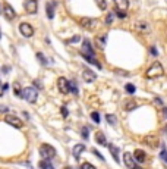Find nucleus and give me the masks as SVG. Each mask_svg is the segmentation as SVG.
<instances>
[{
	"instance_id": "obj_34",
	"label": "nucleus",
	"mask_w": 167,
	"mask_h": 169,
	"mask_svg": "<svg viewBox=\"0 0 167 169\" xmlns=\"http://www.w3.org/2000/svg\"><path fill=\"white\" fill-rule=\"evenodd\" d=\"M160 157H161V159L167 163V150H161V153H160Z\"/></svg>"
},
{
	"instance_id": "obj_28",
	"label": "nucleus",
	"mask_w": 167,
	"mask_h": 169,
	"mask_svg": "<svg viewBox=\"0 0 167 169\" xmlns=\"http://www.w3.org/2000/svg\"><path fill=\"white\" fill-rule=\"evenodd\" d=\"M91 118H92V121L96 122V124H100V115H98V112H92L91 113Z\"/></svg>"
},
{
	"instance_id": "obj_30",
	"label": "nucleus",
	"mask_w": 167,
	"mask_h": 169,
	"mask_svg": "<svg viewBox=\"0 0 167 169\" xmlns=\"http://www.w3.org/2000/svg\"><path fill=\"white\" fill-rule=\"evenodd\" d=\"M37 58H38V60H40V62H41V63H43L44 66L47 65V59H44L43 53H37Z\"/></svg>"
},
{
	"instance_id": "obj_17",
	"label": "nucleus",
	"mask_w": 167,
	"mask_h": 169,
	"mask_svg": "<svg viewBox=\"0 0 167 169\" xmlns=\"http://www.w3.org/2000/svg\"><path fill=\"white\" fill-rule=\"evenodd\" d=\"M115 5L119 10H126L129 8V0H115Z\"/></svg>"
},
{
	"instance_id": "obj_39",
	"label": "nucleus",
	"mask_w": 167,
	"mask_h": 169,
	"mask_svg": "<svg viewBox=\"0 0 167 169\" xmlns=\"http://www.w3.org/2000/svg\"><path fill=\"white\" fill-rule=\"evenodd\" d=\"M94 155H96V156H98V157H100L101 160H104V157H103V156H101L100 153H98V151H97V150H94Z\"/></svg>"
},
{
	"instance_id": "obj_15",
	"label": "nucleus",
	"mask_w": 167,
	"mask_h": 169,
	"mask_svg": "<svg viewBox=\"0 0 167 169\" xmlns=\"http://www.w3.org/2000/svg\"><path fill=\"white\" fill-rule=\"evenodd\" d=\"M134 157H135V160H136L138 163H144L145 159H147V155H145V151H142V150L138 149V150H135Z\"/></svg>"
},
{
	"instance_id": "obj_3",
	"label": "nucleus",
	"mask_w": 167,
	"mask_h": 169,
	"mask_svg": "<svg viewBox=\"0 0 167 169\" xmlns=\"http://www.w3.org/2000/svg\"><path fill=\"white\" fill-rule=\"evenodd\" d=\"M40 153H41V156H43L44 159H53L56 156V150L50 144H43L40 147Z\"/></svg>"
},
{
	"instance_id": "obj_9",
	"label": "nucleus",
	"mask_w": 167,
	"mask_h": 169,
	"mask_svg": "<svg viewBox=\"0 0 167 169\" xmlns=\"http://www.w3.org/2000/svg\"><path fill=\"white\" fill-rule=\"evenodd\" d=\"M24 8L27 13H35L37 12V0H25Z\"/></svg>"
},
{
	"instance_id": "obj_41",
	"label": "nucleus",
	"mask_w": 167,
	"mask_h": 169,
	"mask_svg": "<svg viewBox=\"0 0 167 169\" xmlns=\"http://www.w3.org/2000/svg\"><path fill=\"white\" fill-rule=\"evenodd\" d=\"M0 112H5V113H6V112H7V107H6V106H0Z\"/></svg>"
},
{
	"instance_id": "obj_2",
	"label": "nucleus",
	"mask_w": 167,
	"mask_h": 169,
	"mask_svg": "<svg viewBox=\"0 0 167 169\" xmlns=\"http://www.w3.org/2000/svg\"><path fill=\"white\" fill-rule=\"evenodd\" d=\"M21 97L25 99L28 103H35L37 97H38V91H37V88H34V87H27V88H24Z\"/></svg>"
},
{
	"instance_id": "obj_32",
	"label": "nucleus",
	"mask_w": 167,
	"mask_h": 169,
	"mask_svg": "<svg viewBox=\"0 0 167 169\" xmlns=\"http://www.w3.org/2000/svg\"><path fill=\"white\" fill-rule=\"evenodd\" d=\"M81 169H96V168H94V166H92L91 163L85 162V163H82V165H81Z\"/></svg>"
},
{
	"instance_id": "obj_40",
	"label": "nucleus",
	"mask_w": 167,
	"mask_h": 169,
	"mask_svg": "<svg viewBox=\"0 0 167 169\" xmlns=\"http://www.w3.org/2000/svg\"><path fill=\"white\" fill-rule=\"evenodd\" d=\"M151 53H153V56H157V50H155V47H151Z\"/></svg>"
},
{
	"instance_id": "obj_46",
	"label": "nucleus",
	"mask_w": 167,
	"mask_h": 169,
	"mask_svg": "<svg viewBox=\"0 0 167 169\" xmlns=\"http://www.w3.org/2000/svg\"><path fill=\"white\" fill-rule=\"evenodd\" d=\"M0 8H2V6H0ZM0 12H2V9H0Z\"/></svg>"
},
{
	"instance_id": "obj_10",
	"label": "nucleus",
	"mask_w": 167,
	"mask_h": 169,
	"mask_svg": "<svg viewBox=\"0 0 167 169\" xmlns=\"http://www.w3.org/2000/svg\"><path fill=\"white\" fill-rule=\"evenodd\" d=\"M57 87H59V90L63 93V94H67V93L71 91L69 90V81H67L66 78H59V81H57Z\"/></svg>"
},
{
	"instance_id": "obj_6",
	"label": "nucleus",
	"mask_w": 167,
	"mask_h": 169,
	"mask_svg": "<svg viewBox=\"0 0 167 169\" xmlns=\"http://www.w3.org/2000/svg\"><path fill=\"white\" fill-rule=\"evenodd\" d=\"M123 162H125V165H126L129 169H135L136 166H138V165H136V160H135V157L130 155L129 151H126V153L123 155Z\"/></svg>"
},
{
	"instance_id": "obj_5",
	"label": "nucleus",
	"mask_w": 167,
	"mask_h": 169,
	"mask_svg": "<svg viewBox=\"0 0 167 169\" xmlns=\"http://www.w3.org/2000/svg\"><path fill=\"white\" fill-rule=\"evenodd\" d=\"M135 29H136L138 33L148 34L151 31V27H150V24L145 22V21H136V22H135Z\"/></svg>"
},
{
	"instance_id": "obj_16",
	"label": "nucleus",
	"mask_w": 167,
	"mask_h": 169,
	"mask_svg": "<svg viewBox=\"0 0 167 169\" xmlns=\"http://www.w3.org/2000/svg\"><path fill=\"white\" fill-rule=\"evenodd\" d=\"M54 6H56V2H48L47 6H46L48 19H53V18H54Z\"/></svg>"
},
{
	"instance_id": "obj_8",
	"label": "nucleus",
	"mask_w": 167,
	"mask_h": 169,
	"mask_svg": "<svg viewBox=\"0 0 167 169\" xmlns=\"http://www.w3.org/2000/svg\"><path fill=\"white\" fill-rule=\"evenodd\" d=\"M144 143H145L150 149H157V146L160 144V140H158V137H155V135H147L145 140H144Z\"/></svg>"
},
{
	"instance_id": "obj_20",
	"label": "nucleus",
	"mask_w": 167,
	"mask_h": 169,
	"mask_svg": "<svg viewBox=\"0 0 167 169\" xmlns=\"http://www.w3.org/2000/svg\"><path fill=\"white\" fill-rule=\"evenodd\" d=\"M123 107H125V110H134L135 107H136V101L135 100H126Z\"/></svg>"
},
{
	"instance_id": "obj_7",
	"label": "nucleus",
	"mask_w": 167,
	"mask_h": 169,
	"mask_svg": "<svg viewBox=\"0 0 167 169\" xmlns=\"http://www.w3.org/2000/svg\"><path fill=\"white\" fill-rule=\"evenodd\" d=\"M19 31L24 37H32L34 35V28L29 24H27V22H22L19 25Z\"/></svg>"
},
{
	"instance_id": "obj_27",
	"label": "nucleus",
	"mask_w": 167,
	"mask_h": 169,
	"mask_svg": "<svg viewBox=\"0 0 167 169\" xmlns=\"http://www.w3.org/2000/svg\"><path fill=\"white\" fill-rule=\"evenodd\" d=\"M97 5H98V8H100L101 10H106L107 9V3H106V0H96Z\"/></svg>"
},
{
	"instance_id": "obj_4",
	"label": "nucleus",
	"mask_w": 167,
	"mask_h": 169,
	"mask_svg": "<svg viewBox=\"0 0 167 169\" xmlns=\"http://www.w3.org/2000/svg\"><path fill=\"white\" fill-rule=\"evenodd\" d=\"M5 121H6V124H9V125L15 126V128H22V126H24V122L15 115H6Z\"/></svg>"
},
{
	"instance_id": "obj_25",
	"label": "nucleus",
	"mask_w": 167,
	"mask_h": 169,
	"mask_svg": "<svg viewBox=\"0 0 167 169\" xmlns=\"http://www.w3.org/2000/svg\"><path fill=\"white\" fill-rule=\"evenodd\" d=\"M13 93L16 94V96H19V97H21V94H22V93H21V85H19V82H15V84H13Z\"/></svg>"
},
{
	"instance_id": "obj_44",
	"label": "nucleus",
	"mask_w": 167,
	"mask_h": 169,
	"mask_svg": "<svg viewBox=\"0 0 167 169\" xmlns=\"http://www.w3.org/2000/svg\"><path fill=\"white\" fill-rule=\"evenodd\" d=\"M164 131H166V132H167V125H166V126H164Z\"/></svg>"
},
{
	"instance_id": "obj_43",
	"label": "nucleus",
	"mask_w": 167,
	"mask_h": 169,
	"mask_svg": "<svg viewBox=\"0 0 167 169\" xmlns=\"http://www.w3.org/2000/svg\"><path fill=\"white\" fill-rule=\"evenodd\" d=\"M65 169H72V168H71V166H66V168H65Z\"/></svg>"
},
{
	"instance_id": "obj_22",
	"label": "nucleus",
	"mask_w": 167,
	"mask_h": 169,
	"mask_svg": "<svg viewBox=\"0 0 167 169\" xmlns=\"http://www.w3.org/2000/svg\"><path fill=\"white\" fill-rule=\"evenodd\" d=\"M96 43H97V47L104 49V47H106V37H97V38H96Z\"/></svg>"
},
{
	"instance_id": "obj_12",
	"label": "nucleus",
	"mask_w": 167,
	"mask_h": 169,
	"mask_svg": "<svg viewBox=\"0 0 167 169\" xmlns=\"http://www.w3.org/2000/svg\"><path fill=\"white\" fill-rule=\"evenodd\" d=\"M82 52H84V56H88V58H94V50H92V47H91L90 41H84V44H82Z\"/></svg>"
},
{
	"instance_id": "obj_23",
	"label": "nucleus",
	"mask_w": 167,
	"mask_h": 169,
	"mask_svg": "<svg viewBox=\"0 0 167 169\" xmlns=\"http://www.w3.org/2000/svg\"><path fill=\"white\" fill-rule=\"evenodd\" d=\"M125 90H126V91H128L129 94H134L136 88H135L134 84H126V85H125Z\"/></svg>"
},
{
	"instance_id": "obj_29",
	"label": "nucleus",
	"mask_w": 167,
	"mask_h": 169,
	"mask_svg": "<svg viewBox=\"0 0 167 169\" xmlns=\"http://www.w3.org/2000/svg\"><path fill=\"white\" fill-rule=\"evenodd\" d=\"M40 169H50V163L47 160H41L40 162Z\"/></svg>"
},
{
	"instance_id": "obj_31",
	"label": "nucleus",
	"mask_w": 167,
	"mask_h": 169,
	"mask_svg": "<svg viewBox=\"0 0 167 169\" xmlns=\"http://www.w3.org/2000/svg\"><path fill=\"white\" fill-rule=\"evenodd\" d=\"M79 40H81V37H79V35H75V37H72V38L67 40L66 43H72V44H73V43H78Z\"/></svg>"
},
{
	"instance_id": "obj_24",
	"label": "nucleus",
	"mask_w": 167,
	"mask_h": 169,
	"mask_svg": "<svg viewBox=\"0 0 167 169\" xmlns=\"http://www.w3.org/2000/svg\"><path fill=\"white\" fill-rule=\"evenodd\" d=\"M106 119H107V122H109L110 125H116V122H117L116 116H113V115H107L106 116Z\"/></svg>"
},
{
	"instance_id": "obj_45",
	"label": "nucleus",
	"mask_w": 167,
	"mask_h": 169,
	"mask_svg": "<svg viewBox=\"0 0 167 169\" xmlns=\"http://www.w3.org/2000/svg\"><path fill=\"white\" fill-rule=\"evenodd\" d=\"M0 38H2V33H0Z\"/></svg>"
},
{
	"instance_id": "obj_38",
	"label": "nucleus",
	"mask_w": 167,
	"mask_h": 169,
	"mask_svg": "<svg viewBox=\"0 0 167 169\" xmlns=\"http://www.w3.org/2000/svg\"><path fill=\"white\" fill-rule=\"evenodd\" d=\"M62 115L65 116V118H66V116H67V109H66V107H65V106L62 107Z\"/></svg>"
},
{
	"instance_id": "obj_33",
	"label": "nucleus",
	"mask_w": 167,
	"mask_h": 169,
	"mask_svg": "<svg viewBox=\"0 0 167 169\" xmlns=\"http://www.w3.org/2000/svg\"><path fill=\"white\" fill-rule=\"evenodd\" d=\"M111 22H113V13H109L107 16H106V24L110 25Z\"/></svg>"
},
{
	"instance_id": "obj_11",
	"label": "nucleus",
	"mask_w": 167,
	"mask_h": 169,
	"mask_svg": "<svg viewBox=\"0 0 167 169\" xmlns=\"http://www.w3.org/2000/svg\"><path fill=\"white\" fill-rule=\"evenodd\" d=\"M79 24H81L84 28H86V29H92L97 25V21L92 19V18H81Z\"/></svg>"
},
{
	"instance_id": "obj_42",
	"label": "nucleus",
	"mask_w": 167,
	"mask_h": 169,
	"mask_svg": "<svg viewBox=\"0 0 167 169\" xmlns=\"http://www.w3.org/2000/svg\"><path fill=\"white\" fill-rule=\"evenodd\" d=\"M163 115L167 118V107H163Z\"/></svg>"
},
{
	"instance_id": "obj_13",
	"label": "nucleus",
	"mask_w": 167,
	"mask_h": 169,
	"mask_svg": "<svg viewBox=\"0 0 167 169\" xmlns=\"http://www.w3.org/2000/svg\"><path fill=\"white\" fill-rule=\"evenodd\" d=\"M3 12H5L6 19H9V21L15 19V16H16V13H15L13 8H12L10 5H5V6H3Z\"/></svg>"
},
{
	"instance_id": "obj_1",
	"label": "nucleus",
	"mask_w": 167,
	"mask_h": 169,
	"mask_svg": "<svg viewBox=\"0 0 167 169\" xmlns=\"http://www.w3.org/2000/svg\"><path fill=\"white\" fill-rule=\"evenodd\" d=\"M164 74V68L160 62H154L151 66L147 69V72H145V77L148 79H154V78H160Z\"/></svg>"
},
{
	"instance_id": "obj_18",
	"label": "nucleus",
	"mask_w": 167,
	"mask_h": 169,
	"mask_svg": "<svg viewBox=\"0 0 167 169\" xmlns=\"http://www.w3.org/2000/svg\"><path fill=\"white\" fill-rule=\"evenodd\" d=\"M84 150H85V146L84 144H76L73 147V156H75L76 159H79V156L84 153Z\"/></svg>"
},
{
	"instance_id": "obj_36",
	"label": "nucleus",
	"mask_w": 167,
	"mask_h": 169,
	"mask_svg": "<svg viewBox=\"0 0 167 169\" xmlns=\"http://www.w3.org/2000/svg\"><path fill=\"white\" fill-rule=\"evenodd\" d=\"M116 13H117V16H119V18H126V13H125L123 10H119V9H117V12H116Z\"/></svg>"
},
{
	"instance_id": "obj_14",
	"label": "nucleus",
	"mask_w": 167,
	"mask_h": 169,
	"mask_svg": "<svg viewBox=\"0 0 167 169\" xmlns=\"http://www.w3.org/2000/svg\"><path fill=\"white\" fill-rule=\"evenodd\" d=\"M82 78H84L86 82H92L97 78V75L92 72V71H90V69H84V72H82Z\"/></svg>"
},
{
	"instance_id": "obj_21",
	"label": "nucleus",
	"mask_w": 167,
	"mask_h": 169,
	"mask_svg": "<svg viewBox=\"0 0 167 169\" xmlns=\"http://www.w3.org/2000/svg\"><path fill=\"white\" fill-rule=\"evenodd\" d=\"M96 140H97V143H98V144H101V146L106 144V137H104V134H103V132H97Z\"/></svg>"
},
{
	"instance_id": "obj_26",
	"label": "nucleus",
	"mask_w": 167,
	"mask_h": 169,
	"mask_svg": "<svg viewBox=\"0 0 167 169\" xmlns=\"http://www.w3.org/2000/svg\"><path fill=\"white\" fill-rule=\"evenodd\" d=\"M69 90H71L73 94H78V87H76V84L73 81H69Z\"/></svg>"
},
{
	"instance_id": "obj_37",
	"label": "nucleus",
	"mask_w": 167,
	"mask_h": 169,
	"mask_svg": "<svg viewBox=\"0 0 167 169\" xmlns=\"http://www.w3.org/2000/svg\"><path fill=\"white\" fill-rule=\"evenodd\" d=\"M154 103H155V105H163V100L160 97H155V99H154Z\"/></svg>"
},
{
	"instance_id": "obj_35",
	"label": "nucleus",
	"mask_w": 167,
	"mask_h": 169,
	"mask_svg": "<svg viewBox=\"0 0 167 169\" xmlns=\"http://www.w3.org/2000/svg\"><path fill=\"white\" fill-rule=\"evenodd\" d=\"M82 138H85V140H88V128H82Z\"/></svg>"
},
{
	"instance_id": "obj_19",
	"label": "nucleus",
	"mask_w": 167,
	"mask_h": 169,
	"mask_svg": "<svg viewBox=\"0 0 167 169\" xmlns=\"http://www.w3.org/2000/svg\"><path fill=\"white\" fill-rule=\"evenodd\" d=\"M109 150H110V153L113 155V157H115L116 162H120V160H119V149H117V147H115L113 144H110L109 146Z\"/></svg>"
}]
</instances>
